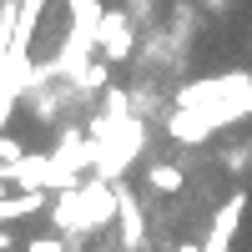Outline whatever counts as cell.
Returning <instances> with one entry per match:
<instances>
[{"instance_id":"1","label":"cell","mask_w":252,"mask_h":252,"mask_svg":"<svg viewBox=\"0 0 252 252\" xmlns=\"http://www.w3.org/2000/svg\"><path fill=\"white\" fill-rule=\"evenodd\" d=\"M177 106H197L212 126H232L252 116V76H212L177 91Z\"/></svg>"},{"instance_id":"2","label":"cell","mask_w":252,"mask_h":252,"mask_svg":"<svg viewBox=\"0 0 252 252\" xmlns=\"http://www.w3.org/2000/svg\"><path fill=\"white\" fill-rule=\"evenodd\" d=\"M131 40H136L131 15H126L121 5H106V15H101V26H96V51L106 61H126L131 56Z\"/></svg>"},{"instance_id":"3","label":"cell","mask_w":252,"mask_h":252,"mask_svg":"<svg viewBox=\"0 0 252 252\" xmlns=\"http://www.w3.org/2000/svg\"><path fill=\"white\" fill-rule=\"evenodd\" d=\"M242 212H247V192H232L217 212L212 222H207V237H202V252H227L237 237V227H242Z\"/></svg>"},{"instance_id":"4","label":"cell","mask_w":252,"mask_h":252,"mask_svg":"<svg viewBox=\"0 0 252 252\" xmlns=\"http://www.w3.org/2000/svg\"><path fill=\"white\" fill-rule=\"evenodd\" d=\"M116 217H121V247L141 252L146 247V217H141V207L131 197V187H121V182H116Z\"/></svg>"},{"instance_id":"5","label":"cell","mask_w":252,"mask_h":252,"mask_svg":"<svg viewBox=\"0 0 252 252\" xmlns=\"http://www.w3.org/2000/svg\"><path fill=\"white\" fill-rule=\"evenodd\" d=\"M166 131H172L177 141H187V146H202V141H212V131H217V126L207 121L197 106H177L172 116H166Z\"/></svg>"},{"instance_id":"6","label":"cell","mask_w":252,"mask_h":252,"mask_svg":"<svg viewBox=\"0 0 252 252\" xmlns=\"http://www.w3.org/2000/svg\"><path fill=\"white\" fill-rule=\"evenodd\" d=\"M146 187H152L157 197H177L182 187H187V172L172 166V161H152V166H146Z\"/></svg>"},{"instance_id":"7","label":"cell","mask_w":252,"mask_h":252,"mask_svg":"<svg viewBox=\"0 0 252 252\" xmlns=\"http://www.w3.org/2000/svg\"><path fill=\"white\" fill-rule=\"evenodd\" d=\"M0 157H5V161H20V157H26L20 136H0Z\"/></svg>"},{"instance_id":"8","label":"cell","mask_w":252,"mask_h":252,"mask_svg":"<svg viewBox=\"0 0 252 252\" xmlns=\"http://www.w3.org/2000/svg\"><path fill=\"white\" fill-rule=\"evenodd\" d=\"M26 252H66V242H61V232H56V237H35Z\"/></svg>"},{"instance_id":"9","label":"cell","mask_w":252,"mask_h":252,"mask_svg":"<svg viewBox=\"0 0 252 252\" xmlns=\"http://www.w3.org/2000/svg\"><path fill=\"white\" fill-rule=\"evenodd\" d=\"M247 157H252V152H247V146H242V152H227L222 161H227V172H242V166H247Z\"/></svg>"},{"instance_id":"10","label":"cell","mask_w":252,"mask_h":252,"mask_svg":"<svg viewBox=\"0 0 252 252\" xmlns=\"http://www.w3.org/2000/svg\"><path fill=\"white\" fill-rule=\"evenodd\" d=\"M0 5H20V0H0Z\"/></svg>"}]
</instances>
